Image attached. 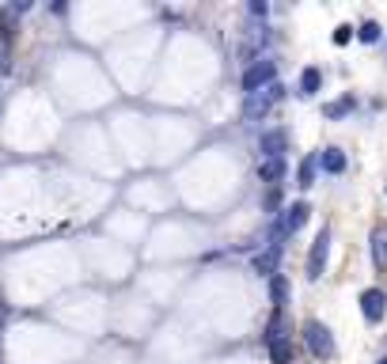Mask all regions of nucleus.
I'll return each instance as SVG.
<instances>
[{
	"label": "nucleus",
	"mask_w": 387,
	"mask_h": 364,
	"mask_svg": "<svg viewBox=\"0 0 387 364\" xmlns=\"http://www.w3.org/2000/svg\"><path fill=\"white\" fill-rule=\"evenodd\" d=\"M266 349L273 364H289L293 360V341H289V323H285V311H273L266 323Z\"/></svg>",
	"instance_id": "obj_1"
},
{
	"label": "nucleus",
	"mask_w": 387,
	"mask_h": 364,
	"mask_svg": "<svg viewBox=\"0 0 387 364\" xmlns=\"http://www.w3.org/2000/svg\"><path fill=\"white\" fill-rule=\"evenodd\" d=\"M270 84H278V61L273 57H254L247 69H243V92L247 95L262 92V87H270Z\"/></svg>",
	"instance_id": "obj_2"
},
{
	"label": "nucleus",
	"mask_w": 387,
	"mask_h": 364,
	"mask_svg": "<svg viewBox=\"0 0 387 364\" xmlns=\"http://www.w3.org/2000/svg\"><path fill=\"white\" fill-rule=\"evenodd\" d=\"M281 99H285V87H281V84L262 87V92L247 95V103H243V118H247V121H262V118H266L273 106L281 103Z\"/></svg>",
	"instance_id": "obj_3"
},
{
	"label": "nucleus",
	"mask_w": 387,
	"mask_h": 364,
	"mask_svg": "<svg viewBox=\"0 0 387 364\" xmlns=\"http://www.w3.org/2000/svg\"><path fill=\"white\" fill-rule=\"evenodd\" d=\"M304 346H307V353H312L315 360L334 357V338H330V330L319 323V319H307L304 323Z\"/></svg>",
	"instance_id": "obj_4"
},
{
	"label": "nucleus",
	"mask_w": 387,
	"mask_h": 364,
	"mask_svg": "<svg viewBox=\"0 0 387 364\" xmlns=\"http://www.w3.org/2000/svg\"><path fill=\"white\" fill-rule=\"evenodd\" d=\"M327 258H330V228H319V236L312 239V250H307V281L323 277Z\"/></svg>",
	"instance_id": "obj_5"
},
{
	"label": "nucleus",
	"mask_w": 387,
	"mask_h": 364,
	"mask_svg": "<svg viewBox=\"0 0 387 364\" xmlns=\"http://www.w3.org/2000/svg\"><path fill=\"white\" fill-rule=\"evenodd\" d=\"M361 315H364V323H383V315H387V292L383 289H364L361 292Z\"/></svg>",
	"instance_id": "obj_6"
},
{
	"label": "nucleus",
	"mask_w": 387,
	"mask_h": 364,
	"mask_svg": "<svg viewBox=\"0 0 387 364\" xmlns=\"http://www.w3.org/2000/svg\"><path fill=\"white\" fill-rule=\"evenodd\" d=\"M258 152H262V160H285V152H289V133H285V129H266V133L258 137Z\"/></svg>",
	"instance_id": "obj_7"
},
{
	"label": "nucleus",
	"mask_w": 387,
	"mask_h": 364,
	"mask_svg": "<svg viewBox=\"0 0 387 364\" xmlns=\"http://www.w3.org/2000/svg\"><path fill=\"white\" fill-rule=\"evenodd\" d=\"M281 255H285V247H278V243H266V250L262 255H254V273L258 277H278V266H281Z\"/></svg>",
	"instance_id": "obj_8"
},
{
	"label": "nucleus",
	"mask_w": 387,
	"mask_h": 364,
	"mask_svg": "<svg viewBox=\"0 0 387 364\" xmlns=\"http://www.w3.org/2000/svg\"><path fill=\"white\" fill-rule=\"evenodd\" d=\"M307 213H312V209H307V202H293L289 209H285V213H281L285 236H296V231L304 228V220H307Z\"/></svg>",
	"instance_id": "obj_9"
},
{
	"label": "nucleus",
	"mask_w": 387,
	"mask_h": 364,
	"mask_svg": "<svg viewBox=\"0 0 387 364\" xmlns=\"http://www.w3.org/2000/svg\"><path fill=\"white\" fill-rule=\"evenodd\" d=\"M319 167H323L327 175H342L346 171V152L342 148H323L319 152Z\"/></svg>",
	"instance_id": "obj_10"
},
{
	"label": "nucleus",
	"mask_w": 387,
	"mask_h": 364,
	"mask_svg": "<svg viewBox=\"0 0 387 364\" xmlns=\"http://www.w3.org/2000/svg\"><path fill=\"white\" fill-rule=\"evenodd\" d=\"M258 179L273 190V186L285 179V160H262V163H258Z\"/></svg>",
	"instance_id": "obj_11"
},
{
	"label": "nucleus",
	"mask_w": 387,
	"mask_h": 364,
	"mask_svg": "<svg viewBox=\"0 0 387 364\" xmlns=\"http://www.w3.org/2000/svg\"><path fill=\"white\" fill-rule=\"evenodd\" d=\"M319 87H323V72L312 65V69L300 72V84H296V92H300L304 99H312V95H319Z\"/></svg>",
	"instance_id": "obj_12"
},
{
	"label": "nucleus",
	"mask_w": 387,
	"mask_h": 364,
	"mask_svg": "<svg viewBox=\"0 0 387 364\" xmlns=\"http://www.w3.org/2000/svg\"><path fill=\"white\" fill-rule=\"evenodd\" d=\"M315 171H319V152H315V156H304V160H300V167H296V186H300V190H307V186L315 182Z\"/></svg>",
	"instance_id": "obj_13"
},
{
	"label": "nucleus",
	"mask_w": 387,
	"mask_h": 364,
	"mask_svg": "<svg viewBox=\"0 0 387 364\" xmlns=\"http://www.w3.org/2000/svg\"><path fill=\"white\" fill-rule=\"evenodd\" d=\"M270 300H273V311H285V304H289V281H285V273L270 277Z\"/></svg>",
	"instance_id": "obj_14"
},
{
	"label": "nucleus",
	"mask_w": 387,
	"mask_h": 364,
	"mask_svg": "<svg viewBox=\"0 0 387 364\" xmlns=\"http://www.w3.org/2000/svg\"><path fill=\"white\" fill-rule=\"evenodd\" d=\"M372 262H376V270H387V228L372 231Z\"/></svg>",
	"instance_id": "obj_15"
},
{
	"label": "nucleus",
	"mask_w": 387,
	"mask_h": 364,
	"mask_svg": "<svg viewBox=\"0 0 387 364\" xmlns=\"http://www.w3.org/2000/svg\"><path fill=\"white\" fill-rule=\"evenodd\" d=\"M380 35H383V27L376 23V19H364V23L357 27V38L364 42V46H372V42H380Z\"/></svg>",
	"instance_id": "obj_16"
},
{
	"label": "nucleus",
	"mask_w": 387,
	"mask_h": 364,
	"mask_svg": "<svg viewBox=\"0 0 387 364\" xmlns=\"http://www.w3.org/2000/svg\"><path fill=\"white\" fill-rule=\"evenodd\" d=\"M349 110H353V95L338 99V103H327V106H323V118H330V121H334V118H346Z\"/></svg>",
	"instance_id": "obj_17"
},
{
	"label": "nucleus",
	"mask_w": 387,
	"mask_h": 364,
	"mask_svg": "<svg viewBox=\"0 0 387 364\" xmlns=\"http://www.w3.org/2000/svg\"><path fill=\"white\" fill-rule=\"evenodd\" d=\"M12 35H16V12H12V4L0 12V42H12Z\"/></svg>",
	"instance_id": "obj_18"
},
{
	"label": "nucleus",
	"mask_w": 387,
	"mask_h": 364,
	"mask_svg": "<svg viewBox=\"0 0 387 364\" xmlns=\"http://www.w3.org/2000/svg\"><path fill=\"white\" fill-rule=\"evenodd\" d=\"M353 35H357V31H353V27H349V23H342V27H338V31H334V46H346V42H349V38H353Z\"/></svg>",
	"instance_id": "obj_19"
},
{
	"label": "nucleus",
	"mask_w": 387,
	"mask_h": 364,
	"mask_svg": "<svg viewBox=\"0 0 387 364\" xmlns=\"http://www.w3.org/2000/svg\"><path fill=\"white\" fill-rule=\"evenodd\" d=\"M278 205H281V190L273 186V190L266 194V209H278Z\"/></svg>",
	"instance_id": "obj_20"
},
{
	"label": "nucleus",
	"mask_w": 387,
	"mask_h": 364,
	"mask_svg": "<svg viewBox=\"0 0 387 364\" xmlns=\"http://www.w3.org/2000/svg\"><path fill=\"white\" fill-rule=\"evenodd\" d=\"M376 364H387V357H380V360H376Z\"/></svg>",
	"instance_id": "obj_21"
}]
</instances>
